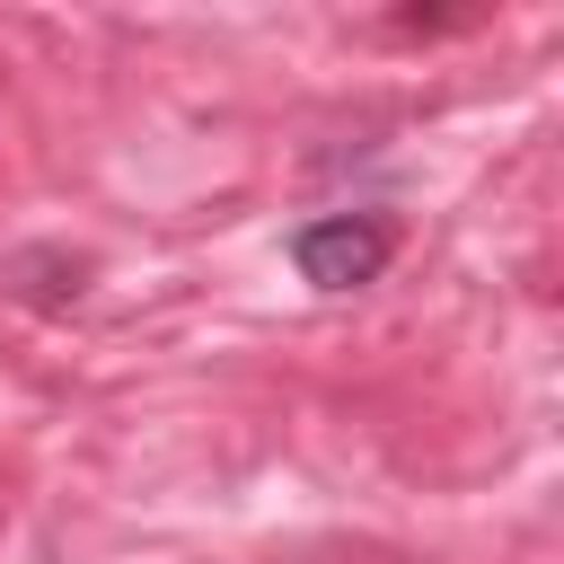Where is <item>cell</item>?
Instances as JSON below:
<instances>
[{"instance_id": "6da1fadb", "label": "cell", "mask_w": 564, "mask_h": 564, "mask_svg": "<svg viewBox=\"0 0 564 564\" xmlns=\"http://www.w3.org/2000/svg\"><path fill=\"white\" fill-rule=\"evenodd\" d=\"M388 256H397L388 212H317V220L291 229V264H300L308 291H361V282L388 273Z\"/></svg>"}]
</instances>
